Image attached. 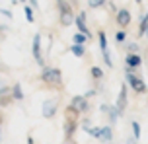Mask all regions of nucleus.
<instances>
[{
    "mask_svg": "<svg viewBox=\"0 0 148 144\" xmlns=\"http://www.w3.org/2000/svg\"><path fill=\"white\" fill-rule=\"evenodd\" d=\"M57 6H59V22L62 27H70L74 23V12L72 6L68 4L66 0H57Z\"/></svg>",
    "mask_w": 148,
    "mask_h": 144,
    "instance_id": "1",
    "label": "nucleus"
},
{
    "mask_svg": "<svg viewBox=\"0 0 148 144\" xmlns=\"http://www.w3.org/2000/svg\"><path fill=\"white\" fill-rule=\"evenodd\" d=\"M125 78H127V84H129V86H131V88H133L136 93H144V91H148L146 82L142 80L140 76L134 74L133 68H125Z\"/></svg>",
    "mask_w": 148,
    "mask_h": 144,
    "instance_id": "2",
    "label": "nucleus"
},
{
    "mask_svg": "<svg viewBox=\"0 0 148 144\" xmlns=\"http://www.w3.org/2000/svg\"><path fill=\"white\" fill-rule=\"evenodd\" d=\"M41 80L49 86H60L62 82V72L59 68H53V66H43L41 70Z\"/></svg>",
    "mask_w": 148,
    "mask_h": 144,
    "instance_id": "3",
    "label": "nucleus"
},
{
    "mask_svg": "<svg viewBox=\"0 0 148 144\" xmlns=\"http://www.w3.org/2000/svg\"><path fill=\"white\" fill-rule=\"evenodd\" d=\"M57 109H59V101H57V99H45L43 105H41L43 119H53V117L57 115Z\"/></svg>",
    "mask_w": 148,
    "mask_h": 144,
    "instance_id": "4",
    "label": "nucleus"
},
{
    "mask_svg": "<svg viewBox=\"0 0 148 144\" xmlns=\"http://www.w3.org/2000/svg\"><path fill=\"white\" fill-rule=\"evenodd\" d=\"M127 103H129V96H127V84H121V90H119L117 101H115V107H117V111H119L121 115L125 113Z\"/></svg>",
    "mask_w": 148,
    "mask_h": 144,
    "instance_id": "5",
    "label": "nucleus"
},
{
    "mask_svg": "<svg viewBox=\"0 0 148 144\" xmlns=\"http://www.w3.org/2000/svg\"><path fill=\"white\" fill-rule=\"evenodd\" d=\"M31 51H33V59H35V62L43 68V55H41V33H35L33 35V47H31Z\"/></svg>",
    "mask_w": 148,
    "mask_h": 144,
    "instance_id": "6",
    "label": "nucleus"
},
{
    "mask_svg": "<svg viewBox=\"0 0 148 144\" xmlns=\"http://www.w3.org/2000/svg\"><path fill=\"white\" fill-rule=\"evenodd\" d=\"M74 25L78 27V31H80V33H84V35L92 41V31H90V27L86 25V14H84V12H80V14L74 18Z\"/></svg>",
    "mask_w": 148,
    "mask_h": 144,
    "instance_id": "7",
    "label": "nucleus"
},
{
    "mask_svg": "<svg viewBox=\"0 0 148 144\" xmlns=\"http://www.w3.org/2000/svg\"><path fill=\"white\" fill-rule=\"evenodd\" d=\"M70 105L74 107V109H78L80 113H86L90 109V101L86 96H74L72 99H70Z\"/></svg>",
    "mask_w": 148,
    "mask_h": 144,
    "instance_id": "8",
    "label": "nucleus"
},
{
    "mask_svg": "<svg viewBox=\"0 0 148 144\" xmlns=\"http://www.w3.org/2000/svg\"><path fill=\"white\" fill-rule=\"evenodd\" d=\"M99 111H101V113H107V117H109V125H115V123H117V119L121 117V113L117 111V107H115V105H107V103H101Z\"/></svg>",
    "mask_w": 148,
    "mask_h": 144,
    "instance_id": "9",
    "label": "nucleus"
},
{
    "mask_svg": "<svg viewBox=\"0 0 148 144\" xmlns=\"http://www.w3.org/2000/svg\"><path fill=\"white\" fill-rule=\"evenodd\" d=\"M115 20H117V25H121V29H123V27H127V25L131 23L133 16H131V12H129L127 8H119V10H117V16H115Z\"/></svg>",
    "mask_w": 148,
    "mask_h": 144,
    "instance_id": "10",
    "label": "nucleus"
},
{
    "mask_svg": "<svg viewBox=\"0 0 148 144\" xmlns=\"http://www.w3.org/2000/svg\"><path fill=\"white\" fill-rule=\"evenodd\" d=\"M125 64H127V68L136 70L138 66H142V57L138 53H129L125 57Z\"/></svg>",
    "mask_w": 148,
    "mask_h": 144,
    "instance_id": "11",
    "label": "nucleus"
},
{
    "mask_svg": "<svg viewBox=\"0 0 148 144\" xmlns=\"http://www.w3.org/2000/svg\"><path fill=\"white\" fill-rule=\"evenodd\" d=\"M64 138H66V142H70L74 138V134H76V129H78V121H68V119H64Z\"/></svg>",
    "mask_w": 148,
    "mask_h": 144,
    "instance_id": "12",
    "label": "nucleus"
},
{
    "mask_svg": "<svg viewBox=\"0 0 148 144\" xmlns=\"http://www.w3.org/2000/svg\"><path fill=\"white\" fill-rule=\"evenodd\" d=\"M99 140H101L103 144L113 140V127H111V125H105V127H101V136H99Z\"/></svg>",
    "mask_w": 148,
    "mask_h": 144,
    "instance_id": "13",
    "label": "nucleus"
},
{
    "mask_svg": "<svg viewBox=\"0 0 148 144\" xmlns=\"http://www.w3.org/2000/svg\"><path fill=\"white\" fill-rule=\"evenodd\" d=\"M78 117H80V111L74 109L72 105H68L64 109V119H68V121H78Z\"/></svg>",
    "mask_w": 148,
    "mask_h": 144,
    "instance_id": "14",
    "label": "nucleus"
},
{
    "mask_svg": "<svg viewBox=\"0 0 148 144\" xmlns=\"http://www.w3.org/2000/svg\"><path fill=\"white\" fill-rule=\"evenodd\" d=\"M12 99H16V101H22L23 99V90L20 84H14L12 86Z\"/></svg>",
    "mask_w": 148,
    "mask_h": 144,
    "instance_id": "15",
    "label": "nucleus"
},
{
    "mask_svg": "<svg viewBox=\"0 0 148 144\" xmlns=\"http://www.w3.org/2000/svg\"><path fill=\"white\" fill-rule=\"evenodd\" d=\"M146 31H148V12L140 18V25H138V35H146Z\"/></svg>",
    "mask_w": 148,
    "mask_h": 144,
    "instance_id": "16",
    "label": "nucleus"
},
{
    "mask_svg": "<svg viewBox=\"0 0 148 144\" xmlns=\"http://www.w3.org/2000/svg\"><path fill=\"white\" fill-rule=\"evenodd\" d=\"M70 51H72V55L76 57V59H82V57L86 55V47H84V45H74V43H72Z\"/></svg>",
    "mask_w": 148,
    "mask_h": 144,
    "instance_id": "17",
    "label": "nucleus"
},
{
    "mask_svg": "<svg viewBox=\"0 0 148 144\" xmlns=\"http://www.w3.org/2000/svg\"><path fill=\"white\" fill-rule=\"evenodd\" d=\"M97 41H99V49H101V53L109 49V45H107V37H105V31H97Z\"/></svg>",
    "mask_w": 148,
    "mask_h": 144,
    "instance_id": "18",
    "label": "nucleus"
},
{
    "mask_svg": "<svg viewBox=\"0 0 148 144\" xmlns=\"http://www.w3.org/2000/svg\"><path fill=\"white\" fill-rule=\"evenodd\" d=\"M33 10H35V8H31L29 4H25V6H23V16H25V20H27L29 23H33V22H35V16H33Z\"/></svg>",
    "mask_w": 148,
    "mask_h": 144,
    "instance_id": "19",
    "label": "nucleus"
},
{
    "mask_svg": "<svg viewBox=\"0 0 148 144\" xmlns=\"http://www.w3.org/2000/svg\"><path fill=\"white\" fill-rule=\"evenodd\" d=\"M131 129H133V138L134 140H140V123L133 121L131 123Z\"/></svg>",
    "mask_w": 148,
    "mask_h": 144,
    "instance_id": "20",
    "label": "nucleus"
},
{
    "mask_svg": "<svg viewBox=\"0 0 148 144\" xmlns=\"http://www.w3.org/2000/svg\"><path fill=\"white\" fill-rule=\"evenodd\" d=\"M90 76H92L94 80H101V78H103V70L99 68V66H92V68H90Z\"/></svg>",
    "mask_w": 148,
    "mask_h": 144,
    "instance_id": "21",
    "label": "nucleus"
},
{
    "mask_svg": "<svg viewBox=\"0 0 148 144\" xmlns=\"http://www.w3.org/2000/svg\"><path fill=\"white\" fill-rule=\"evenodd\" d=\"M74 45H84V43H86V41H88V37H86V35H84V33H80V31H78V33H76V35H74Z\"/></svg>",
    "mask_w": 148,
    "mask_h": 144,
    "instance_id": "22",
    "label": "nucleus"
},
{
    "mask_svg": "<svg viewBox=\"0 0 148 144\" xmlns=\"http://www.w3.org/2000/svg\"><path fill=\"white\" fill-rule=\"evenodd\" d=\"M115 41H117L119 45H123V43H125V41H127V33H125V31H123V29H119L117 33H115Z\"/></svg>",
    "mask_w": 148,
    "mask_h": 144,
    "instance_id": "23",
    "label": "nucleus"
},
{
    "mask_svg": "<svg viewBox=\"0 0 148 144\" xmlns=\"http://www.w3.org/2000/svg\"><path fill=\"white\" fill-rule=\"evenodd\" d=\"M14 99H12V93H6V96H0V105L2 107H6V105H10Z\"/></svg>",
    "mask_w": 148,
    "mask_h": 144,
    "instance_id": "24",
    "label": "nucleus"
},
{
    "mask_svg": "<svg viewBox=\"0 0 148 144\" xmlns=\"http://www.w3.org/2000/svg\"><path fill=\"white\" fill-rule=\"evenodd\" d=\"M103 4H105V0H88V6L94 8V10H96V8H101Z\"/></svg>",
    "mask_w": 148,
    "mask_h": 144,
    "instance_id": "25",
    "label": "nucleus"
},
{
    "mask_svg": "<svg viewBox=\"0 0 148 144\" xmlns=\"http://www.w3.org/2000/svg\"><path fill=\"white\" fill-rule=\"evenodd\" d=\"M127 49H129V53H138V45L136 43H129Z\"/></svg>",
    "mask_w": 148,
    "mask_h": 144,
    "instance_id": "26",
    "label": "nucleus"
},
{
    "mask_svg": "<svg viewBox=\"0 0 148 144\" xmlns=\"http://www.w3.org/2000/svg\"><path fill=\"white\" fill-rule=\"evenodd\" d=\"M0 14L6 16V18H12V12H10V10H6V8H0Z\"/></svg>",
    "mask_w": 148,
    "mask_h": 144,
    "instance_id": "27",
    "label": "nucleus"
},
{
    "mask_svg": "<svg viewBox=\"0 0 148 144\" xmlns=\"http://www.w3.org/2000/svg\"><path fill=\"white\" fill-rule=\"evenodd\" d=\"M29 6L31 8H39V2H37V0H29Z\"/></svg>",
    "mask_w": 148,
    "mask_h": 144,
    "instance_id": "28",
    "label": "nucleus"
},
{
    "mask_svg": "<svg viewBox=\"0 0 148 144\" xmlns=\"http://www.w3.org/2000/svg\"><path fill=\"white\" fill-rule=\"evenodd\" d=\"M84 96H86V98H92V96H96V90H90V91H86Z\"/></svg>",
    "mask_w": 148,
    "mask_h": 144,
    "instance_id": "29",
    "label": "nucleus"
},
{
    "mask_svg": "<svg viewBox=\"0 0 148 144\" xmlns=\"http://www.w3.org/2000/svg\"><path fill=\"white\" fill-rule=\"evenodd\" d=\"M136 142H138V140H134L133 136H131V138H127V144H136Z\"/></svg>",
    "mask_w": 148,
    "mask_h": 144,
    "instance_id": "30",
    "label": "nucleus"
},
{
    "mask_svg": "<svg viewBox=\"0 0 148 144\" xmlns=\"http://www.w3.org/2000/svg\"><path fill=\"white\" fill-rule=\"evenodd\" d=\"M134 2H136V4H142V0H134Z\"/></svg>",
    "mask_w": 148,
    "mask_h": 144,
    "instance_id": "31",
    "label": "nucleus"
},
{
    "mask_svg": "<svg viewBox=\"0 0 148 144\" xmlns=\"http://www.w3.org/2000/svg\"><path fill=\"white\" fill-rule=\"evenodd\" d=\"M18 2H27V0H18Z\"/></svg>",
    "mask_w": 148,
    "mask_h": 144,
    "instance_id": "32",
    "label": "nucleus"
},
{
    "mask_svg": "<svg viewBox=\"0 0 148 144\" xmlns=\"http://www.w3.org/2000/svg\"><path fill=\"white\" fill-rule=\"evenodd\" d=\"M64 144H74V142H64Z\"/></svg>",
    "mask_w": 148,
    "mask_h": 144,
    "instance_id": "33",
    "label": "nucleus"
},
{
    "mask_svg": "<svg viewBox=\"0 0 148 144\" xmlns=\"http://www.w3.org/2000/svg\"><path fill=\"white\" fill-rule=\"evenodd\" d=\"M105 144H113V142H105Z\"/></svg>",
    "mask_w": 148,
    "mask_h": 144,
    "instance_id": "34",
    "label": "nucleus"
},
{
    "mask_svg": "<svg viewBox=\"0 0 148 144\" xmlns=\"http://www.w3.org/2000/svg\"><path fill=\"white\" fill-rule=\"evenodd\" d=\"M146 37H148V31H146Z\"/></svg>",
    "mask_w": 148,
    "mask_h": 144,
    "instance_id": "35",
    "label": "nucleus"
},
{
    "mask_svg": "<svg viewBox=\"0 0 148 144\" xmlns=\"http://www.w3.org/2000/svg\"><path fill=\"white\" fill-rule=\"evenodd\" d=\"M0 121H2V117H0Z\"/></svg>",
    "mask_w": 148,
    "mask_h": 144,
    "instance_id": "36",
    "label": "nucleus"
},
{
    "mask_svg": "<svg viewBox=\"0 0 148 144\" xmlns=\"http://www.w3.org/2000/svg\"><path fill=\"white\" fill-rule=\"evenodd\" d=\"M146 88H148V84H146Z\"/></svg>",
    "mask_w": 148,
    "mask_h": 144,
    "instance_id": "37",
    "label": "nucleus"
}]
</instances>
